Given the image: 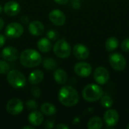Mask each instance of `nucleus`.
<instances>
[{
    "label": "nucleus",
    "instance_id": "1a4fd4ad",
    "mask_svg": "<svg viewBox=\"0 0 129 129\" xmlns=\"http://www.w3.org/2000/svg\"><path fill=\"white\" fill-rule=\"evenodd\" d=\"M94 79L97 83L100 85H105L110 79L109 71L104 67H99L96 68L94 72Z\"/></svg>",
    "mask_w": 129,
    "mask_h": 129
},
{
    "label": "nucleus",
    "instance_id": "c756f323",
    "mask_svg": "<svg viewBox=\"0 0 129 129\" xmlns=\"http://www.w3.org/2000/svg\"><path fill=\"white\" fill-rule=\"evenodd\" d=\"M31 91H32V94L35 98H39L40 96V94H41V91L38 87H33L32 88Z\"/></svg>",
    "mask_w": 129,
    "mask_h": 129
},
{
    "label": "nucleus",
    "instance_id": "e433bc0d",
    "mask_svg": "<svg viewBox=\"0 0 129 129\" xmlns=\"http://www.w3.org/2000/svg\"><path fill=\"white\" fill-rule=\"evenodd\" d=\"M23 129H34V127L33 126H30V125H28V126H24L22 128Z\"/></svg>",
    "mask_w": 129,
    "mask_h": 129
},
{
    "label": "nucleus",
    "instance_id": "9b49d317",
    "mask_svg": "<svg viewBox=\"0 0 129 129\" xmlns=\"http://www.w3.org/2000/svg\"><path fill=\"white\" fill-rule=\"evenodd\" d=\"M49 20L56 26H63L66 22V17L63 11L58 9L51 11L48 14Z\"/></svg>",
    "mask_w": 129,
    "mask_h": 129
},
{
    "label": "nucleus",
    "instance_id": "f257e3e1",
    "mask_svg": "<svg viewBox=\"0 0 129 129\" xmlns=\"http://www.w3.org/2000/svg\"><path fill=\"white\" fill-rule=\"evenodd\" d=\"M58 99L63 106L73 107L78 104L79 95L74 88L71 86H63L59 91Z\"/></svg>",
    "mask_w": 129,
    "mask_h": 129
},
{
    "label": "nucleus",
    "instance_id": "4be33fe9",
    "mask_svg": "<svg viewBox=\"0 0 129 129\" xmlns=\"http://www.w3.org/2000/svg\"><path fill=\"white\" fill-rule=\"evenodd\" d=\"M103 127V121L98 116L92 117L88 123V128L89 129H101Z\"/></svg>",
    "mask_w": 129,
    "mask_h": 129
},
{
    "label": "nucleus",
    "instance_id": "39448f33",
    "mask_svg": "<svg viewBox=\"0 0 129 129\" xmlns=\"http://www.w3.org/2000/svg\"><path fill=\"white\" fill-rule=\"evenodd\" d=\"M54 54L60 58H67L71 54V47L65 39H59L54 46Z\"/></svg>",
    "mask_w": 129,
    "mask_h": 129
},
{
    "label": "nucleus",
    "instance_id": "9d476101",
    "mask_svg": "<svg viewBox=\"0 0 129 129\" xmlns=\"http://www.w3.org/2000/svg\"><path fill=\"white\" fill-rule=\"evenodd\" d=\"M74 71L76 74L79 76L85 78L91 75L92 72V68L91 66L87 62H79L75 65Z\"/></svg>",
    "mask_w": 129,
    "mask_h": 129
},
{
    "label": "nucleus",
    "instance_id": "bb28decb",
    "mask_svg": "<svg viewBox=\"0 0 129 129\" xmlns=\"http://www.w3.org/2000/svg\"><path fill=\"white\" fill-rule=\"evenodd\" d=\"M26 107L29 110L33 111V110H36L37 107H38V104L36 103V101H35L34 100H29L26 101Z\"/></svg>",
    "mask_w": 129,
    "mask_h": 129
},
{
    "label": "nucleus",
    "instance_id": "b1692460",
    "mask_svg": "<svg viewBox=\"0 0 129 129\" xmlns=\"http://www.w3.org/2000/svg\"><path fill=\"white\" fill-rule=\"evenodd\" d=\"M43 67L45 70L51 71V70H56V68L57 67V61L52 58L50 57H46L43 60L42 62Z\"/></svg>",
    "mask_w": 129,
    "mask_h": 129
},
{
    "label": "nucleus",
    "instance_id": "20e7f679",
    "mask_svg": "<svg viewBox=\"0 0 129 129\" xmlns=\"http://www.w3.org/2000/svg\"><path fill=\"white\" fill-rule=\"evenodd\" d=\"M7 81L9 85L14 88H21L26 85V78L24 75L16 70H9L7 75Z\"/></svg>",
    "mask_w": 129,
    "mask_h": 129
},
{
    "label": "nucleus",
    "instance_id": "6ab92c4d",
    "mask_svg": "<svg viewBox=\"0 0 129 129\" xmlns=\"http://www.w3.org/2000/svg\"><path fill=\"white\" fill-rule=\"evenodd\" d=\"M44 78L43 72L40 70H33L32 73H30L29 76V82L33 85H36L40 83Z\"/></svg>",
    "mask_w": 129,
    "mask_h": 129
},
{
    "label": "nucleus",
    "instance_id": "f8f14e48",
    "mask_svg": "<svg viewBox=\"0 0 129 129\" xmlns=\"http://www.w3.org/2000/svg\"><path fill=\"white\" fill-rule=\"evenodd\" d=\"M2 57L9 62L15 61L19 57V53L17 48L12 46H7L2 51Z\"/></svg>",
    "mask_w": 129,
    "mask_h": 129
},
{
    "label": "nucleus",
    "instance_id": "5701e85b",
    "mask_svg": "<svg viewBox=\"0 0 129 129\" xmlns=\"http://www.w3.org/2000/svg\"><path fill=\"white\" fill-rule=\"evenodd\" d=\"M119 46V40L116 37H110L105 42L106 49L108 51H113L116 50Z\"/></svg>",
    "mask_w": 129,
    "mask_h": 129
},
{
    "label": "nucleus",
    "instance_id": "7c9ffc66",
    "mask_svg": "<svg viewBox=\"0 0 129 129\" xmlns=\"http://www.w3.org/2000/svg\"><path fill=\"white\" fill-rule=\"evenodd\" d=\"M45 127L46 128H54V122L51 120H47L45 124Z\"/></svg>",
    "mask_w": 129,
    "mask_h": 129
},
{
    "label": "nucleus",
    "instance_id": "2eb2a0df",
    "mask_svg": "<svg viewBox=\"0 0 129 129\" xmlns=\"http://www.w3.org/2000/svg\"><path fill=\"white\" fill-rule=\"evenodd\" d=\"M104 119L108 126L113 127L116 125L119 122V113L115 110H108L104 113Z\"/></svg>",
    "mask_w": 129,
    "mask_h": 129
},
{
    "label": "nucleus",
    "instance_id": "2f4dec72",
    "mask_svg": "<svg viewBox=\"0 0 129 129\" xmlns=\"http://www.w3.org/2000/svg\"><path fill=\"white\" fill-rule=\"evenodd\" d=\"M5 41H6L5 36L4 35H2V34H0V48L2 47L5 45Z\"/></svg>",
    "mask_w": 129,
    "mask_h": 129
},
{
    "label": "nucleus",
    "instance_id": "423d86ee",
    "mask_svg": "<svg viewBox=\"0 0 129 129\" xmlns=\"http://www.w3.org/2000/svg\"><path fill=\"white\" fill-rule=\"evenodd\" d=\"M109 61L110 66L116 71H122L126 67V60L119 53H113L110 55Z\"/></svg>",
    "mask_w": 129,
    "mask_h": 129
},
{
    "label": "nucleus",
    "instance_id": "393cba45",
    "mask_svg": "<svg viewBox=\"0 0 129 129\" xmlns=\"http://www.w3.org/2000/svg\"><path fill=\"white\" fill-rule=\"evenodd\" d=\"M101 104L105 108H110L113 104V101L111 97L108 95H103L101 98Z\"/></svg>",
    "mask_w": 129,
    "mask_h": 129
},
{
    "label": "nucleus",
    "instance_id": "c9c22d12",
    "mask_svg": "<svg viewBox=\"0 0 129 129\" xmlns=\"http://www.w3.org/2000/svg\"><path fill=\"white\" fill-rule=\"evenodd\" d=\"M4 24H5V23H4V20L2 19V18H0V30L3 28V26H4Z\"/></svg>",
    "mask_w": 129,
    "mask_h": 129
},
{
    "label": "nucleus",
    "instance_id": "4468645a",
    "mask_svg": "<svg viewBox=\"0 0 129 129\" xmlns=\"http://www.w3.org/2000/svg\"><path fill=\"white\" fill-rule=\"evenodd\" d=\"M73 55L79 60H85L89 56L88 48L83 44H76L73 49Z\"/></svg>",
    "mask_w": 129,
    "mask_h": 129
},
{
    "label": "nucleus",
    "instance_id": "ea45409f",
    "mask_svg": "<svg viewBox=\"0 0 129 129\" xmlns=\"http://www.w3.org/2000/svg\"><path fill=\"white\" fill-rule=\"evenodd\" d=\"M75 1H80V0H75Z\"/></svg>",
    "mask_w": 129,
    "mask_h": 129
},
{
    "label": "nucleus",
    "instance_id": "f704fd0d",
    "mask_svg": "<svg viewBox=\"0 0 129 129\" xmlns=\"http://www.w3.org/2000/svg\"><path fill=\"white\" fill-rule=\"evenodd\" d=\"M57 4H59V5H66L69 0H54Z\"/></svg>",
    "mask_w": 129,
    "mask_h": 129
},
{
    "label": "nucleus",
    "instance_id": "6e6552de",
    "mask_svg": "<svg viewBox=\"0 0 129 129\" xmlns=\"http://www.w3.org/2000/svg\"><path fill=\"white\" fill-rule=\"evenodd\" d=\"M6 110L8 113L13 116L18 115L23 110V104L18 98H12L8 102L6 105Z\"/></svg>",
    "mask_w": 129,
    "mask_h": 129
},
{
    "label": "nucleus",
    "instance_id": "a211bd4d",
    "mask_svg": "<svg viewBox=\"0 0 129 129\" xmlns=\"http://www.w3.org/2000/svg\"><path fill=\"white\" fill-rule=\"evenodd\" d=\"M37 47L40 51L42 53H47L49 52L52 48L51 42L49 39L48 38H42L38 41Z\"/></svg>",
    "mask_w": 129,
    "mask_h": 129
},
{
    "label": "nucleus",
    "instance_id": "f3484780",
    "mask_svg": "<svg viewBox=\"0 0 129 129\" xmlns=\"http://www.w3.org/2000/svg\"><path fill=\"white\" fill-rule=\"evenodd\" d=\"M43 116L42 112L33 110L28 116L29 122L33 126H39L43 122Z\"/></svg>",
    "mask_w": 129,
    "mask_h": 129
},
{
    "label": "nucleus",
    "instance_id": "7ed1b4c3",
    "mask_svg": "<svg viewBox=\"0 0 129 129\" xmlns=\"http://www.w3.org/2000/svg\"><path fill=\"white\" fill-rule=\"evenodd\" d=\"M104 95V91L101 87L95 84H89L82 90L83 98L88 102H94L100 100Z\"/></svg>",
    "mask_w": 129,
    "mask_h": 129
},
{
    "label": "nucleus",
    "instance_id": "58836bf2",
    "mask_svg": "<svg viewBox=\"0 0 129 129\" xmlns=\"http://www.w3.org/2000/svg\"><path fill=\"white\" fill-rule=\"evenodd\" d=\"M127 128L129 129V123H128V125H127Z\"/></svg>",
    "mask_w": 129,
    "mask_h": 129
},
{
    "label": "nucleus",
    "instance_id": "72a5a7b5",
    "mask_svg": "<svg viewBox=\"0 0 129 129\" xmlns=\"http://www.w3.org/2000/svg\"><path fill=\"white\" fill-rule=\"evenodd\" d=\"M55 128H57V129H68L69 128V127H68L67 125H65V124H59V125H56V126H55Z\"/></svg>",
    "mask_w": 129,
    "mask_h": 129
},
{
    "label": "nucleus",
    "instance_id": "cd10ccee",
    "mask_svg": "<svg viewBox=\"0 0 129 129\" xmlns=\"http://www.w3.org/2000/svg\"><path fill=\"white\" fill-rule=\"evenodd\" d=\"M46 36L48 37V39H51V40H57L59 38V34L58 33L54 30V29H50L47 32Z\"/></svg>",
    "mask_w": 129,
    "mask_h": 129
},
{
    "label": "nucleus",
    "instance_id": "4c0bfd02",
    "mask_svg": "<svg viewBox=\"0 0 129 129\" xmlns=\"http://www.w3.org/2000/svg\"><path fill=\"white\" fill-rule=\"evenodd\" d=\"M2 11H3V8L0 5V14H2Z\"/></svg>",
    "mask_w": 129,
    "mask_h": 129
},
{
    "label": "nucleus",
    "instance_id": "f03ea898",
    "mask_svg": "<svg viewBox=\"0 0 129 129\" xmlns=\"http://www.w3.org/2000/svg\"><path fill=\"white\" fill-rule=\"evenodd\" d=\"M41 54L35 49L29 48L22 51L20 55V61L21 64L27 68H33L38 67L42 63Z\"/></svg>",
    "mask_w": 129,
    "mask_h": 129
},
{
    "label": "nucleus",
    "instance_id": "c85d7f7f",
    "mask_svg": "<svg viewBox=\"0 0 129 129\" xmlns=\"http://www.w3.org/2000/svg\"><path fill=\"white\" fill-rule=\"evenodd\" d=\"M121 48L124 51L128 52L129 51V38H126L125 40L122 41Z\"/></svg>",
    "mask_w": 129,
    "mask_h": 129
},
{
    "label": "nucleus",
    "instance_id": "dca6fc26",
    "mask_svg": "<svg viewBox=\"0 0 129 129\" xmlns=\"http://www.w3.org/2000/svg\"><path fill=\"white\" fill-rule=\"evenodd\" d=\"M29 32L33 35L36 36H39L42 35L45 30L44 25L42 23H41L39 20H33L29 23V26H28Z\"/></svg>",
    "mask_w": 129,
    "mask_h": 129
},
{
    "label": "nucleus",
    "instance_id": "0eeeda50",
    "mask_svg": "<svg viewBox=\"0 0 129 129\" xmlns=\"http://www.w3.org/2000/svg\"><path fill=\"white\" fill-rule=\"evenodd\" d=\"M23 33V26L17 22H13L7 25L5 29V35L11 39H17L20 37Z\"/></svg>",
    "mask_w": 129,
    "mask_h": 129
},
{
    "label": "nucleus",
    "instance_id": "473e14b6",
    "mask_svg": "<svg viewBox=\"0 0 129 129\" xmlns=\"http://www.w3.org/2000/svg\"><path fill=\"white\" fill-rule=\"evenodd\" d=\"M72 6H73V8L74 9H79L80 8V3L79 2V1H75L74 0V2L72 4Z\"/></svg>",
    "mask_w": 129,
    "mask_h": 129
},
{
    "label": "nucleus",
    "instance_id": "412c9836",
    "mask_svg": "<svg viewBox=\"0 0 129 129\" xmlns=\"http://www.w3.org/2000/svg\"><path fill=\"white\" fill-rule=\"evenodd\" d=\"M42 113L46 116H53L56 113L57 109L55 106L51 103H44L40 108Z\"/></svg>",
    "mask_w": 129,
    "mask_h": 129
},
{
    "label": "nucleus",
    "instance_id": "a878e982",
    "mask_svg": "<svg viewBox=\"0 0 129 129\" xmlns=\"http://www.w3.org/2000/svg\"><path fill=\"white\" fill-rule=\"evenodd\" d=\"M10 70V65L6 60H0V74H5Z\"/></svg>",
    "mask_w": 129,
    "mask_h": 129
},
{
    "label": "nucleus",
    "instance_id": "aec40b11",
    "mask_svg": "<svg viewBox=\"0 0 129 129\" xmlns=\"http://www.w3.org/2000/svg\"><path fill=\"white\" fill-rule=\"evenodd\" d=\"M54 79L57 83L63 85L67 82V73L62 69H56L54 73Z\"/></svg>",
    "mask_w": 129,
    "mask_h": 129
},
{
    "label": "nucleus",
    "instance_id": "ddd939ff",
    "mask_svg": "<svg viewBox=\"0 0 129 129\" xmlns=\"http://www.w3.org/2000/svg\"><path fill=\"white\" fill-rule=\"evenodd\" d=\"M3 11L8 16L14 17L20 13V6L19 3L15 1H9L4 5Z\"/></svg>",
    "mask_w": 129,
    "mask_h": 129
}]
</instances>
